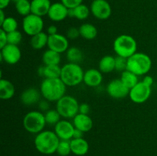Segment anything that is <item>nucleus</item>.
Returning a JSON list of instances; mask_svg holds the SVG:
<instances>
[{"label": "nucleus", "instance_id": "f257e3e1", "mask_svg": "<svg viewBox=\"0 0 157 156\" xmlns=\"http://www.w3.org/2000/svg\"><path fill=\"white\" fill-rule=\"evenodd\" d=\"M67 86L61 78H44L40 85V92L44 99L50 102H57L64 96Z\"/></svg>", "mask_w": 157, "mask_h": 156}, {"label": "nucleus", "instance_id": "f03ea898", "mask_svg": "<svg viewBox=\"0 0 157 156\" xmlns=\"http://www.w3.org/2000/svg\"><path fill=\"white\" fill-rule=\"evenodd\" d=\"M59 142V138L55 131L43 130L36 135L34 140V145L38 152L48 155L56 152Z\"/></svg>", "mask_w": 157, "mask_h": 156}, {"label": "nucleus", "instance_id": "7ed1b4c3", "mask_svg": "<svg viewBox=\"0 0 157 156\" xmlns=\"http://www.w3.org/2000/svg\"><path fill=\"white\" fill-rule=\"evenodd\" d=\"M152 68V60L149 55L143 52H136L127 58V70L137 76H145Z\"/></svg>", "mask_w": 157, "mask_h": 156}, {"label": "nucleus", "instance_id": "20e7f679", "mask_svg": "<svg viewBox=\"0 0 157 156\" xmlns=\"http://www.w3.org/2000/svg\"><path fill=\"white\" fill-rule=\"evenodd\" d=\"M84 71L79 64L67 63L61 67V78L67 87H76L83 82Z\"/></svg>", "mask_w": 157, "mask_h": 156}, {"label": "nucleus", "instance_id": "39448f33", "mask_svg": "<svg viewBox=\"0 0 157 156\" xmlns=\"http://www.w3.org/2000/svg\"><path fill=\"white\" fill-rule=\"evenodd\" d=\"M113 48L117 56L129 58L137 52V43L131 35H121L113 41Z\"/></svg>", "mask_w": 157, "mask_h": 156}, {"label": "nucleus", "instance_id": "423d86ee", "mask_svg": "<svg viewBox=\"0 0 157 156\" xmlns=\"http://www.w3.org/2000/svg\"><path fill=\"white\" fill-rule=\"evenodd\" d=\"M25 129L32 134H38L44 130L47 125L44 114L41 111L33 110L25 115L22 121Z\"/></svg>", "mask_w": 157, "mask_h": 156}, {"label": "nucleus", "instance_id": "0eeeda50", "mask_svg": "<svg viewBox=\"0 0 157 156\" xmlns=\"http://www.w3.org/2000/svg\"><path fill=\"white\" fill-rule=\"evenodd\" d=\"M79 102L71 95H64L56 102V110L65 119H74L79 113Z\"/></svg>", "mask_w": 157, "mask_h": 156}, {"label": "nucleus", "instance_id": "6e6552de", "mask_svg": "<svg viewBox=\"0 0 157 156\" xmlns=\"http://www.w3.org/2000/svg\"><path fill=\"white\" fill-rule=\"evenodd\" d=\"M21 25L23 32L27 35L32 37L43 32L44 21L42 17L31 13L23 18Z\"/></svg>", "mask_w": 157, "mask_h": 156}, {"label": "nucleus", "instance_id": "1a4fd4ad", "mask_svg": "<svg viewBox=\"0 0 157 156\" xmlns=\"http://www.w3.org/2000/svg\"><path fill=\"white\" fill-rule=\"evenodd\" d=\"M152 93V87L139 81L136 85L130 90L129 97L132 102L136 104H141L149 99Z\"/></svg>", "mask_w": 157, "mask_h": 156}, {"label": "nucleus", "instance_id": "9d476101", "mask_svg": "<svg viewBox=\"0 0 157 156\" xmlns=\"http://www.w3.org/2000/svg\"><path fill=\"white\" fill-rule=\"evenodd\" d=\"M90 12L99 20H107L112 14V9L107 0H93L90 4Z\"/></svg>", "mask_w": 157, "mask_h": 156}, {"label": "nucleus", "instance_id": "9b49d317", "mask_svg": "<svg viewBox=\"0 0 157 156\" xmlns=\"http://www.w3.org/2000/svg\"><path fill=\"white\" fill-rule=\"evenodd\" d=\"M1 61H4L9 65H14L19 62L21 58V51L18 45L8 44L1 48Z\"/></svg>", "mask_w": 157, "mask_h": 156}, {"label": "nucleus", "instance_id": "f8f14e48", "mask_svg": "<svg viewBox=\"0 0 157 156\" xmlns=\"http://www.w3.org/2000/svg\"><path fill=\"white\" fill-rule=\"evenodd\" d=\"M109 96L113 99H124L129 96L130 89L127 88L121 79H114L108 83L106 88Z\"/></svg>", "mask_w": 157, "mask_h": 156}, {"label": "nucleus", "instance_id": "ddd939ff", "mask_svg": "<svg viewBox=\"0 0 157 156\" xmlns=\"http://www.w3.org/2000/svg\"><path fill=\"white\" fill-rule=\"evenodd\" d=\"M48 49L53 50L59 54L65 53L69 48V41L66 35L57 33L53 35H48Z\"/></svg>", "mask_w": 157, "mask_h": 156}, {"label": "nucleus", "instance_id": "4468645a", "mask_svg": "<svg viewBox=\"0 0 157 156\" xmlns=\"http://www.w3.org/2000/svg\"><path fill=\"white\" fill-rule=\"evenodd\" d=\"M75 127L73 122L67 119H61L55 125V132L60 140H71L73 139Z\"/></svg>", "mask_w": 157, "mask_h": 156}, {"label": "nucleus", "instance_id": "2eb2a0df", "mask_svg": "<svg viewBox=\"0 0 157 156\" xmlns=\"http://www.w3.org/2000/svg\"><path fill=\"white\" fill-rule=\"evenodd\" d=\"M48 17L55 22L62 21L68 17V9L62 2L53 3L49 9Z\"/></svg>", "mask_w": 157, "mask_h": 156}, {"label": "nucleus", "instance_id": "dca6fc26", "mask_svg": "<svg viewBox=\"0 0 157 156\" xmlns=\"http://www.w3.org/2000/svg\"><path fill=\"white\" fill-rule=\"evenodd\" d=\"M103 73L99 69L90 68L84 71L83 82L89 87H98L102 84Z\"/></svg>", "mask_w": 157, "mask_h": 156}, {"label": "nucleus", "instance_id": "f3484780", "mask_svg": "<svg viewBox=\"0 0 157 156\" xmlns=\"http://www.w3.org/2000/svg\"><path fill=\"white\" fill-rule=\"evenodd\" d=\"M41 92L35 87H30L21 93L20 99L21 102L25 106H32L38 103L41 98Z\"/></svg>", "mask_w": 157, "mask_h": 156}, {"label": "nucleus", "instance_id": "a211bd4d", "mask_svg": "<svg viewBox=\"0 0 157 156\" xmlns=\"http://www.w3.org/2000/svg\"><path fill=\"white\" fill-rule=\"evenodd\" d=\"M73 124L75 128L81 130L84 133L88 132L93 128V120L89 115L78 113L73 119Z\"/></svg>", "mask_w": 157, "mask_h": 156}, {"label": "nucleus", "instance_id": "6ab92c4d", "mask_svg": "<svg viewBox=\"0 0 157 156\" xmlns=\"http://www.w3.org/2000/svg\"><path fill=\"white\" fill-rule=\"evenodd\" d=\"M52 3L50 0H32V13L40 17L48 15Z\"/></svg>", "mask_w": 157, "mask_h": 156}, {"label": "nucleus", "instance_id": "aec40b11", "mask_svg": "<svg viewBox=\"0 0 157 156\" xmlns=\"http://www.w3.org/2000/svg\"><path fill=\"white\" fill-rule=\"evenodd\" d=\"M71 142V153L77 156H84L88 152L89 144L84 138L72 139Z\"/></svg>", "mask_w": 157, "mask_h": 156}, {"label": "nucleus", "instance_id": "412c9836", "mask_svg": "<svg viewBox=\"0 0 157 156\" xmlns=\"http://www.w3.org/2000/svg\"><path fill=\"white\" fill-rule=\"evenodd\" d=\"M15 93V86L9 80H0V99L8 100L12 99Z\"/></svg>", "mask_w": 157, "mask_h": 156}, {"label": "nucleus", "instance_id": "4be33fe9", "mask_svg": "<svg viewBox=\"0 0 157 156\" xmlns=\"http://www.w3.org/2000/svg\"><path fill=\"white\" fill-rule=\"evenodd\" d=\"M90 13V8H88L83 3L75 7V9H68V17L75 18L78 20H81V21L87 19L89 17Z\"/></svg>", "mask_w": 157, "mask_h": 156}, {"label": "nucleus", "instance_id": "5701e85b", "mask_svg": "<svg viewBox=\"0 0 157 156\" xmlns=\"http://www.w3.org/2000/svg\"><path fill=\"white\" fill-rule=\"evenodd\" d=\"M98 69L102 73H109L115 70V57L112 55L103 57L99 61Z\"/></svg>", "mask_w": 157, "mask_h": 156}, {"label": "nucleus", "instance_id": "b1692460", "mask_svg": "<svg viewBox=\"0 0 157 156\" xmlns=\"http://www.w3.org/2000/svg\"><path fill=\"white\" fill-rule=\"evenodd\" d=\"M48 35L47 32H41L31 37V47L35 50H41L45 46H48Z\"/></svg>", "mask_w": 157, "mask_h": 156}, {"label": "nucleus", "instance_id": "393cba45", "mask_svg": "<svg viewBox=\"0 0 157 156\" xmlns=\"http://www.w3.org/2000/svg\"><path fill=\"white\" fill-rule=\"evenodd\" d=\"M78 28L81 37L85 40H93L98 36V28L90 23H84Z\"/></svg>", "mask_w": 157, "mask_h": 156}, {"label": "nucleus", "instance_id": "a878e982", "mask_svg": "<svg viewBox=\"0 0 157 156\" xmlns=\"http://www.w3.org/2000/svg\"><path fill=\"white\" fill-rule=\"evenodd\" d=\"M61 54L51 49L43 53L42 62L44 65H59L61 63Z\"/></svg>", "mask_w": 157, "mask_h": 156}, {"label": "nucleus", "instance_id": "bb28decb", "mask_svg": "<svg viewBox=\"0 0 157 156\" xmlns=\"http://www.w3.org/2000/svg\"><path fill=\"white\" fill-rule=\"evenodd\" d=\"M138 76H139L136 75L135 73H132L130 70H126L121 73V78L120 79L124 83V85L130 90V89L133 88L135 85H136L139 83Z\"/></svg>", "mask_w": 157, "mask_h": 156}, {"label": "nucleus", "instance_id": "cd10ccee", "mask_svg": "<svg viewBox=\"0 0 157 156\" xmlns=\"http://www.w3.org/2000/svg\"><path fill=\"white\" fill-rule=\"evenodd\" d=\"M66 53V58L69 63L79 64L83 60L82 50L78 47H71L67 49Z\"/></svg>", "mask_w": 157, "mask_h": 156}, {"label": "nucleus", "instance_id": "c85d7f7f", "mask_svg": "<svg viewBox=\"0 0 157 156\" xmlns=\"http://www.w3.org/2000/svg\"><path fill=\"white\" fill-rule=\"evenodd\" d=\"M15 9L20 15L25 17L32 13L31 2L29 0H19L15 2Z\"/></svg>", "mask_w": 157, "mask_h": 156}, {"label": "nucleus", "instance_id": "c756f323", "mask_svg": "<svg viewBox=\"0 0 157 156\" xmlns=\"http://www.w3.org/2000/svg\"><path fill=\"white\" fill-rule=\"evenodd\" d=\"M1 29L6 32V33L14 32V31L18 30V21H16L15 18L13 17H6L5 21L0 24Z\"/></svg>", "mask_w": 157, "mask_h": 156}, {"label": "nucleus", "instance_id": "7c9ffc66", "mask_svg": "<svg viewBox=\"0 0 157 156\" xmlns=\"http://www.w3.org/2000/svg\"><path fill=\"white\" fill-rule=\"evenodd\" d=\"M61 73L60 65H44V78H60Z\"/></svg>", "mask_w": 157, "mask_h": 156}, {"label": "nucleus", "instance_id": "2f4dec72", "mask_svg": "<svg viewBox=\"0 0 157 156\" xmlns=\"http://www.w3.org/2000/svg\"><path fill=\"white\" fill-rule=\"evenodd\" d=\"M44 118L48 125L55 126L60 120H61V118L62 117L57 110H49L44 113Z\"/></svg>", "mask_w": 157, "mask_h": 156}, {"label": "nucleus", "instance_id": "473e14b6", "mask_svg": "<svg viewBox=\"0 0 157 156\" xmlns=\"http://www.w3.org/2000/svg\"><path fill=\"white\" fill-rule=\"evenodd\" d=\"M71 141V140H70ZM68 140H60L56 153L60 156H67L71 153V142Z\"/></svg>", "mask_w": 157, "mask_h": 156}, {"label": "nucleus", "instance_id": "72a5a7b5", "mask_svg": "<svg viewBox=\"0 0 157 156\" xmlns=\"http://www.w3.org/2000/svg\"><path fill=\"white\" fill-rule=\"evenodd\" d=\"M8 44L18 45L22 41V35L18 30L7 33Z\"/></svg>", "mask_w": 157, "mask_h": 156}, {"label": "nucleus", "instance_id": "f704fd0d", "mask_svg": "<svg viewBox=\"0 0 157 156\" xmlns=\"http://www.w3.org/2000/svg\"><path fill=\"white\" fill-rule=\"evenodd\" d=\"M127 58L123 57H115V70L122 73L127 70Z\"/></svg>", "mask_w": 157, "mask_h": 156}, {"label": "nucleus", "instance_id": "c9c22d12", "mask_svg": "<svg viewBox=\"0 0 157 156\" xmlns=\"http://www.w3.org/2000/svg\"><path fill=\"white\" fill-rule=\"evenodd\" d=\"M66 36L68 39L75 40L80 37V31L79 28L76 27H71L67 29V32H66Z\"/></svg>", "mask_w": 157, "mask_h": 156}, {"label": "nucleus", "instance_id": "e433bc0d", "mask_svg": "<svg viewBox=\"0 0 157 156\" xmlns=\"http://www.w3.org/2000/svg\"><path fill=\"white\" fill-rule=\"evenodd\" d=\"M61 2H62L67 9H75L79 5L82 4L83 0H61Z\"/></svg>", "mask_w": 157, "mask_h": 156}, {"label": "nucleus", "instance_id": "4c0bfd02", "mask_svg": "<svg viewBox=\"0 0 157 156\" xmlns=\"http://www.w3.org/2000/svg\"><path fill=\"white\" fill-rule=\"evenodd\" d=\"M38 108H39L40 111L47 112L48 110H50V102L44 99L40 100L38 102Z\"/></svg>", "mask_w": 157, "mask_h": 156}, {"label": "nucleus", "instance_id": "58836bf2", "mask_svg": "<svg viewBox=\"0 0 157 156\" xmlns=\"http://www.w3.org/2000/svg\"><path fill=\"white\" fill-rule=\"evenodd\" d=\"M6 44H8L7 33L1 29L0 30V49L4 47Z\"/></svg>", "mask_w": 157, "mask_h": 156}, {"label": "nucleus", "instance_id": "ea45409f", "mask_svg": "<svg viewBox=\"0 0 157 156\" xmlns=\"http://www.w3.org/2000/svg\"><path fill=\"white\" fill-rule=\"evenodd\" d=\"M90 107L87 103H86V102H83V103L80 104L79 113L88 115L89 113H90Z\"/></svg>", "mask_w": 157, "mask_h": 156}, {"label": "nucleus", "instance_id": "a19ab883", "mask_svg": "<svg viewBox=\"0 0 157 156\" xmlns=\"http://www.w3.org/2000/svg\"><path fill=\"white\" fill-rule=\"evenodd\" d=\"M142 81L145 84H147V85L150 86V87H152L153 83H154V79H153V77L152 76L147 74L144 76V79H143Z\"/></svg>", "mask_w": 157, "mask_h": 156}, {"label": "nucleus", "instance_id": "79ce46f5", "mask_svg": "<svg viewBox=\"0 0 157 156\" xmlns=\"http://www.w3.org/2000/svg\"><path fill=\"white\" fill-rule=\"evenodd\" d=\"M58 33V28L55 25H50L47 28V34L48 35H53Z\"/></svg>", "mask_w": 157, "mask_h": 156}, {"label": "nucleus", "instance_id": "37998d69", "mask_svg": "<svg viewBox=\"0 0 157 156\" xmlns=\"http://www.w3.org/2000/svg\"><path fill=\"white\" fill-rule=\"evenodd\" d=\"M83 136H84V132H83L75 128V132H74L73 139H81V138H83Z\"/></svg>", "mask_w": 157, "mask_h": 156}, {"label": "nucleus", "instance_id": "c03bdc74", "mask_svg": "<svg viewBox=\"0 0 157 156\" xmlns=\"http://www.w3.org/2000/svg\"><path fill=\"white\" fill-rule=\"evenodd\" d=\"M12 0H0V9H5L9 6Z\"/></svg>", "mask_w": 157, "mask_h": 156}, {"label": "nucleus", "instance_id": "a18cd8bd", "mask_svg": "<svg viewBox=\"0 0 157 156\" xmlns=\"http://www.w3.org/2000/svg\"><path fill=\"white\" fill-rule=\"evenodd\" d=\"M38 74L41 77L44 78V65L40 66L38 68Z\"/></svg>", "mask_w": 157, "mask_h": 156}, {"label": "nucleus", "instance_id": "49530a36", "mask_svg": "<svg viewBox=\"0 0 157 156\" xmlns=\"http://www.w3.org/2000/svg\"><path fill=\"white\" fill-rule=\"evenodd\" d=\"M6 18V15H5L4 9H0V24L5 21V19Z\"/></svg>", "mask_w": 157, "mask_h": 156}, {"label": "nucleus", "instance_id": "de8ad7c7", "mask_svg": "<svg viewBox=\"0 0 157 156\" xmlns=\"http://www.w3.org/2000/svg\"><path fill=\"white\" fill-rule=\"evenodd\" d=\"M18 1H19V0H12V2H17Z\"/></svg>", "mask_w": 157, "mask_h": 156}]
</instances>
